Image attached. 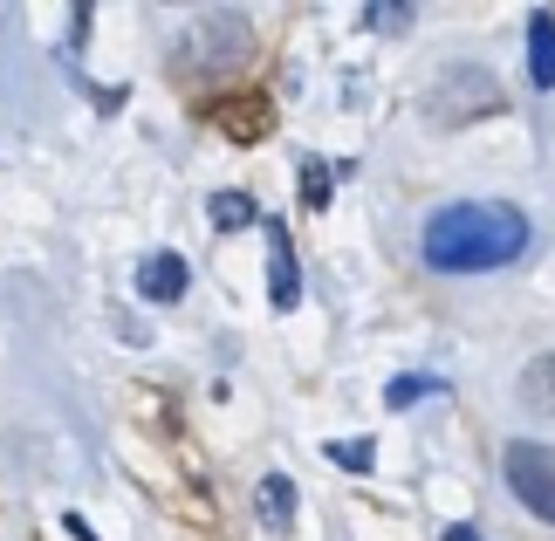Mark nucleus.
Returning <instances> with one entry per match:
<instances>
[{
	"instance_id": "nucleus-3",
	"label": "nucleus",
	"mask_w": 555,
	"mask_h": 541,
	"mask_svg": "<svg viewBox=\"0 0 555 541\" xmlns=\"http://www.w3.org/2000/svg\"><path fill=\"white\" fill-rule=\"evenodd\" d=\"M487 111H501V82L480 69V62H453L439 69V82L425 90V117L433 124H474Z\"/></svg>"
},
{
	"instance_id": "nucleus-10",
	"label": "nucleus",
	"mask_w": 555,
	"mask_h": 541,
	"mask_svg": "<svg viewBox=\"0 0 555 541\" xmlns=\"http://www.w3.org/2000/svg\"><path fill=\"white\" fill-rule=\"evenodd\" d=\"M521 411L528 418H555V350L521 371Z\"/></svg>"
},
{
	"instance_id": "nucleus-8",
	"label": "nucleus",
	"mask_w": 555,
	"mask_h": 541,
	"mask_svg": "<svg viewBox=\"0 0 555 541\" xmlns=\"http://www.w3.org/2000/svg\"><path fill=\"white\" fill-rule=\"evenodd\" d=\"M528 76H535V90H555V14L548 8L528 14Z\"/></svg>"
},
{
	"instance_id": "nucleus-6",
	"label": "nucleus",
	"mask_w": 555,
	"mask_h": 541,
	"mask_svg": "<svg viewBox=\"0 0 555 541\" xmlns=\"http://www.w3.org/2000/svg\"><path fill=\"white\" fill-rule=\"evenodd\" d=\"M185 281H192V268L179 261V254H152V261L138 268V295H144V301H179Z\"/></svg>"
},
{
	"instance_id": "nucleus-13",
	"label": "nucleus",
	"mask_w": 555,
	"mask_h": 541,
	"mask_svg": "<svg viewBox=\"0 0 555 541\" xmlns=\"http://www.w3.org/2000/svg\"><path fill=\"white\" fill-rule=\"evenodd\" d=\"M330 192H336V171L323 158H302V206L309 212H323L330 206Z\"/></svg>"
},
{
	"instance_id": "nucleus-4",
	"label": "nucleus",
	"mask_w": 555,
	"mask_h": 541,
	"mask_svg": "<svg viewBox=\"0 0 555 541\" xmlns=\"http://www.w3.org/2000/svg\"><path fill=\"white\" fill-rule=\"evenodd\" d=\"M501 473H507V493L535 514V521H548L555 528V446H542V439H515L501 452Z\"/></svg>"
},
{
	"instance_id": "nucleus-16",
	"label": "nucleus",
	"mask_w": 555,
	"mask_h": 541,
	"mask_svg": "<svg viewBox=\"0 0 555 541\" xmlns=\"http://www.w3.org/2000/svg\"><path fill=\"white\" fill-rule=\"evenodd\" d=\"M439 541H480V528H466V521H453V528H446Z\"/></svg>"
},
{
	"instance_id": "nucleus-9",
	"label": "nucleus",
	"mask_w": 555,
	"mask_h": 541,
	"mask_svg": "<svg viewBox=\"0 0 555 541\" xmlns=\"http://www.w3.org/2000/svg\"><path fill=\"white\" fill-rule=\"evenodd\" d=\"M212 124H220L227 138L254 144V138H261V131H268L274 117H268V103H261V96H233V103H220V111H212Z\"/></svg>"
},
{
	"instance_id": "nucleus-1",
	"label": "nucleus",
	"mask_w": 555,
	"mask_h": 541,
	"mask_svg": "<svg viewBox=\"0 0 555 541\" xmlns=\"http://www.w3.org/2000/svg\"><path fill=\"white\" fill-rule=\"evenodd\" d=\"M535 227H528L521 206L507 199H460V206H439L418 233V254L433 274H487V268H507L521 261Z\"/></svg>"
},
{
	"instance_id": "nucleus-11",
	"label": "nucleus",
	"mask_w": 555,
	"mask_h": 541,
	"mask_svg": "<svg viewBox=\"0 0 555 541\" xmlns=\"http://www.w3.org/2000/svg\"><path fill=\"white\" fill-rule=\"evenodd\" d=\"M212 227H220V233H241V227H254V220H261V206H254L247 199V192H212Z\"/></svg>"
},
{
	"instance_id": "nucleus-2",
	"label": "nucleus",
	"mask_w": 555,
	"mask_h": 541,
	"mask_svg": "<svg viewBox=\"0 0 555 541\" xmlns=\"http://www.w3.org/2000/svg\"><path fill=\"white\" fill-rule=\"evenodd\" d=\"M247 55H254V28H247V14L212 8V14H199V21H192V28L179 35L172 69H179L185 82H212V76L247 69Z\"/></svg>"
},
{
	"instance_id": "nucleus-14",
	"label": "nucleus",
	"mask_w": 555,
	"mask_h": 541,
	"mask_svg": "<svg viewBox=\"0 0 555 541\" xmlns=\"http://www.w3.org/2000/svg\"><path fill=\"white\" fill-rule=\"evenodd\" d=\"M336 466H350V473H371V460H377V446L371 439H336V446H323Z\"/></svg>"
},
{
	"instance_id": "nucleus-15",
	"label": "nucleus",
	"mask_w": 555,
	"mask_h": 541,
	"mask_svg": "<svg viewBox=\"0 0 555 541\" xmlns=\"http://www.w3.org/2000/svg\"><path fill=\"white\" fill-rule=\"evenodd\" d=\"M364 28H377V35H404V28H412V8H384V0H377V8H364Z\"/></svg>"
},
{
	"instance_id": "nucleus-7",
	"label": "nucleus",
	"mask_w": 555,
	"mask_h": 541,
	"mask_svg": "<svg viewBox=\"0 0 555 541\" xmlns=\"http://www.w3.org/2000/svg\"><path fill=\"white\" fill-rule=\"evenodd\" d=\"M254 514H261V528H274V534L295 528V480L288 473H268V480L254 487Z\"/></svg>"
},
{
	"instance_id": "nucleus-5",
	"label": "nucleus",
	"mask_w": 555,
	"mask_h": 541,
	"mask_svg": "<svg viewBox=\"0 0 555 541\" xmlns=\"http://www.w3.org/2000/svg\"><path fill=\"white\" fill-rule=\"evenodd\" d=\"M268 301L282 315L302 301V268H295V241H288L282 220H268Z\"/></svg>"
},
{
	"instance_id": "nucleus-12",
	"label": "nucleus",
	"mask_w": 555,
	"mask_h": 541,
	"mask_svg": "<svg viewBox=\"0 0 555 541\" xmlns=\"http://www.w3.org/2000/svg\"><path fill=\"white\" fill-rule=\"evenodd\" d=\"M439 391H446L439 377H418V371H412V377H391V384H384V404H391V411H404V404H418V398H439Z\"/></svg>"
}]
</instances>
